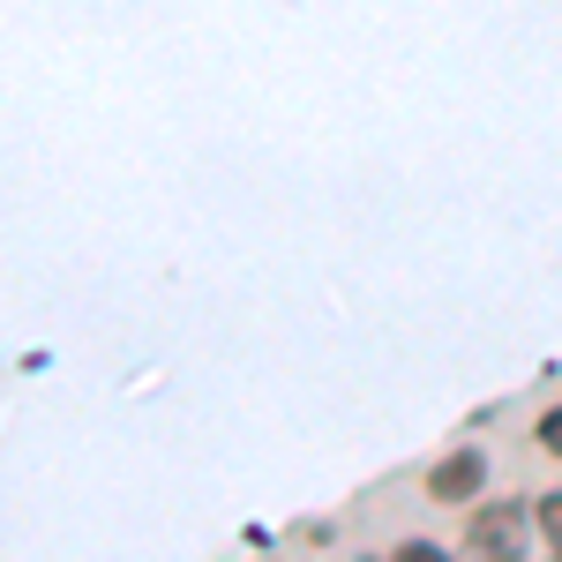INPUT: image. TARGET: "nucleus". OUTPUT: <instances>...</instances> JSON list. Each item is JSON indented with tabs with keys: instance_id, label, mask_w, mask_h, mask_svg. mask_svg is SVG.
Listing matches in <instances>:
<instances>
[{
	"instance_id": "nucleus-1",
	"label": "nucleus",
	"mask_w": 562,
	"mask_h": 562,
	"mask_svg": "<svg viewBox=\"0 0 562 562\" xmlns=\"http://www.w3.org/2000/svg\"><path fill=\"white\" fill-rule=\"evenodd\" d=\"M465 548L473 555H525V510L518 503H487L465 518Z\"/></svg>"
},
{
	"instance_id": "nucleus-2",
	"label": "nucleus",
	"mask_w": 562,
	"mask_h": 562,
	"mask_svg": "<svg viewBox=\"0 0 562 562\" xmlns=\"http://www.w3.org/2000/svg\"><path fill=\"white\" fill-rule=\"evenodd\" d=\"M480 480H487V458L480 450H450L428 473V503H465V495H480Z\"/></svg>"
},
{
	"instance_id": "nucleus-3",
	"label": "nucleus",
	"mask_w": 562,
	"mask_h": 562,
	"mask_svg": "<svg viewBox=\"0 0 562 562\" xmlns=\"http://www.w3.org/2000/svg\"><path fill=\"white\" fill-rule=\"evenodd\" d=\"M532 518H540V540L562 555V495H540V510H532Z\"/></svg>"
},
{
	"instance_id": "nucleus-4",
	"label": "nucleus",
	"mask_w": 562,
	"mask_h": 562,
	"mask_svg": "<svg viewBox=\"0 0 562 562\" xmlns=\"http://www.w3.org/2000/svg\"><path fill=\"white\" fill-rule=\"evenodd\" d=\"M397 555H405V562H442V548H435V540H405Z\"/></svg>"
},
{
	"instance_id": "nucleus-5",
	"label": "nucleus",
	"mask_w": 562,
	"mask_h": 562,
	"mask_svg": "<svg viewBox=\"0 0 562 562\" xmlns=\"http://www.w3.org/2000/svg\"><path fill=\"white\" fill-rule=\"evenodd\" d=\"M540 442H548V450H555V458H562V405H555V413H548V420H540Z\"/></svg>"
}]
</instances>
